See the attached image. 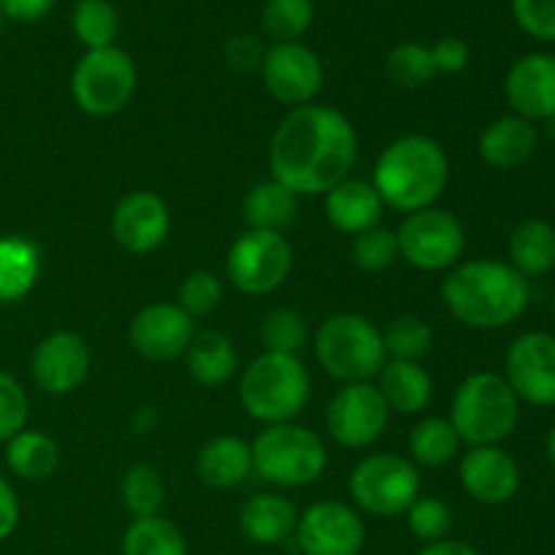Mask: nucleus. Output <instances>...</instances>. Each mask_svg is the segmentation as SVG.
I'll list each match as a JSON object with an SVG mask.
<instances>
[{
    "mask_svg": "<svg viewBox=\"0 0 555 555\" xmlns=\"http://www.w3.org/2000/svg\"><path fill=\"white\" fill-rule=\"evenodd\" d=\"M509 266L520 276H545L555 269V228L545 220H524L509 233Z\"/></svg>",
    "mask_w": 555,
    "mask_h": 555,
    "instance_id": "obj_27",
    "label": "nucleus"
},
{
    "mask_svg": "<svg viewBox=\"0 0 555 555\" xmlns=\"http://www.w3.org/2000/svg\"><path fill=\"white\" fill-rule=\"evenodd\" d=\"M249 448H253V472L280 488L312 486L328 466V453L318 434L296 423L269 426Z\"/></svg>",
    "mask_w": 555,
    "mask_h": 555,
    "instance_id": "obj_7",
    "label": "nucleus"
},
{
    "mask_svg": "<svg viewBox=\"0 0 555 555\" xmlns=\"http://www.w3.org/2000/svg\"><path fill=\"white\" fill-rule=\"evenodd\" d=\"M242 404L249 417L260 423H291L307 406L312 379L296 356L263 352L242 374Z\"/></svg>",
    "mask_w": 555,
    "mask_h": 555,
    "instance_id": "obj_5",
    "label": "nucleus"
},
{
    "mask_svg": "<svg viewBox=\"0 0 555 555\" xmlns=\"http://www.w3.org/2000/svg\"><path fill=\"white\" fill-rule=\"evenodd\" d=\"M5 464L27 482L47 480L60 466V448L41 431H20L5 442Z\"/></svg>",
    "mask_w": 555,
    "mask_h": 555,
    "instance_id": "obj_30",
    "label": "nucleus"
},
{
    "mask_svg": "<svg viewBox=\"0 0 555 555\" xmlns=\"http://www.w3.org/2000/svg\"><path fill=\"white\" fill-rule=\"evenodd\" d=\"M30 372L43 393H74L90 372V350L81 336L70 334V331H57L36 347Z\"/></svg>",
    "mask_w": 555,
    "mask_h": 555,
    "instance_id": "obj_17",
    "label": "nucleus"
},
{
    "mask_svg": "<svg viewBox=\"0 0 555 555\" xmlns=\"http://www.w3.org/2000/svg\"><path fill=\"white\" fill-rule=\"evenodd\" d=\"M379 393L390 410L401 415H417L428 406L434 393L431 374L412 361H388L379 372Z\"/></svg>",
    "mask_w": 555,
    "mask_h": 555,
    "instance_id": "obj_25",
    "label": "nucleus"
},
{
    "mask_svg": "<svg viewBox=\"0 0 555 555\" xmlns=\"http://www.w3.org/2000/svg\"><path fill=\"white\" fill-rule=\"evenodd\" d=\"M298 217V195L276 179L255 184L244 198V220L253 231L282 233Z\"/></svg>",
    "mask_w": 555,
    "mask_h": 555,
    "instance_id": "obj_28",
    "label": "nucleus"
},
{
    "mask_svg": "<svg viewBox=\"0 0 555 555\" xmlns=\"http://www.w3.org/2000/svg\"><path fill=\"white\" fill-rule=\"evenodd\" d=\"M431 54L439 74H461L469 65V47H466L464 38H442V41L434 43Z\"/></svg>",
    "mask_w": 555,
    "mask_h": 555,
    "instance_id": "obj_44",
    "label": "nucleus"
},
{
    "mask_svg": "<svg viewBox=\"0 0 555 555\" xmlns=\"http://www.w3.org/2000/svg\"><path fill=\"white\" fill-rule=\"evenodd\" d=\"M385 356H393V361L421 363L423 356L431 350V328L415 314H401L385 328Z\"/></svg>",
    "mask_w": 555,
    "mask_h": 555,
    "instance_id": "obj_37",
    "label": "nucleus"
},
{
    "mask_svg": "<svg viewBox=\"0 0 555 555\" xmlns=\"http://www.w3.org/2000/svg\"><path fill=\"white\" fill-rule=\"evenodd\" d=\"M228 63L238 70H253L263 63V52H260L258 41L249 36H236L228 43Z\"/></svg>",
    "mask_w": 555,
    "mask_h": 555,
    "instance_id": "obj_46",
    "label": "nucleus"
},
{
    "mask_svg": "<svg viewBox=\"0 0 555 555\" xmlns=\"http://www.w3.org/2000/svg\"><path fill=\"white\" fill-rule=\"evenodd\" d=\"M238 524H242L244 537L255 545H280L296 531L298 515L285 496L260 493L244 504Z\"/></svg>",
    "mask_w": 555,
    "mask_h": 555,
    "instance_id": "obj_24",
    "label": "nucleus"
},
{
    "mask_svg": "<svg viewBox=\"0 0 555 555\" xmlns=\"http://www.w3.org/2000/svg\"><path fill=\"white\" fill-rule=\"evenodd\" d=\"M20 526V499L14 488L0 477V542L9 540Z\"/></svg>",
    "mask_w": 555,
    "mask_h": 555,
    "instance_id": "obj_47",
    "label": "nucleus"
},
{
    "mask_svg": "<svg viewBox=\"0 0 555 555\" xmlns=\"http://www.w3.org/2000/svg\"><path fill=\"white\" fill-rule=\"evenodd\" d=\"M155 423H157V412L152 410V406H144V410H139V415H135L133 428L139 434H144L150 431V428H155Z\"/></svg>",
    "mask_w": 555,
    "mask_h": 555,
    "instance_id": "obj_49",
    "label": "nucleus"
},
{
    "mask_svg": "<svg viewBox=\"0 0 555 555\" xmlns=\"http://www.w3.org/2000/svg\"><path fill=\"white\" fill-rule=\"evenodd\" d=\"M385 70H388L390 81L404 90H421V87L431 85L434 76L439 74L431 49L415 41H404L390 49Z\"/></svg>",
    "mask_w": 555,
    "mask_h": 555,
    "instance_id": "obj_34",
    "label": "nucleus"
},
{
    "mask_svg": "<svg viewBox=\"0 0 555 555\" xmlns=\"http://www.w3.org/2000/svg\"><path fill=\"white\" fill-rule=\"evenodd\" d=\"M76 106L90 117H112L122 112L135 92V65L117 47L90 49L70 76Z\"/></svg>",
    "mask_w": 555,
    "mask_h": 555,
    "instance_id": "obj_8",
    "label": "nucleus"
},
{
    "mask_svg": "<svg viewBox=\"0 0 555 555\" xmlns=\"http://www.w3.org/2000/svg\"><path fill=\"white\" fill-rule=\"evenodd\" d=\"M70 27H74V36L87 47V52L106 49L114 47V38L119 33V14L112 0H79L74 5Z\"/></svg>",
    "mask_w": 555,
    "mask_h": 555,
    "instance_id": "obj_33",
    "label": "nucleus"
},
{
    "mask_svg": "<svg viewBox=\"0 0 555 555\" xmlns=\"http://www.w3.org/2000/svg\"><path fill=\"white\" fill-rule=\"evenodd\" d=\"M461 486L475 502L499 507V504L513 502L520 491V466L507 450L499 444L488 448H469V453L461 459Z\"/></svg>",
    "mask_w": 555,
    "mask_h": 555,
    "instance_id": "obj_19",
    "label": "nucleus"
},
{
    "mask_svg": "<svg viewBox=\"0 0 555 555\" xmlns=\"http://www.w3.org/2000/svg\"><path fill=\"white\" fill-rule=\"evenodd\" d=\"M352 258L363 271H385L401 258L399 238L385 228H369L352 242Z\"/></svg>",
    "mask_w": 555,
    "mask_h": 555,
    "instance_id": "obj_39",
    "label": "nucleus"
},
{
    "mask_svg": "<svg viewBox=\"0 0 555 555\" xmlns=\"http://www.w3.org/2000/svg\"><path fill=\"white\" fill-rule=\"evenodd\" d=\"M417 555H480V553H477L472 545H466V542L439 540V542H431V545L423 547Z\"/></svg>",
    "mask_w": 555,
    "mask_h": 555,
    "instance_id": "obj_48",
    "label": "nucleus"
},
{
    "mask_svg": "<svg viewBox=\"0 0 555 555\" xmlns=\"http://www.w3.org/2000/svg\"><path fill=\"white\" fill-rule=\"evenodd\" d=\"M504 379L520 401L531 406H555V336L529 331L509 345Z\"/></svg>",
    "mask_w": 555,
    "mask_h": 555,
    "instance_id": "obj_13",
    "label": "nucleus"
},
{
    "mask_svg": "<svg viewBox=\"0 0 555 555\" xmlns=\"http://www.w3.org/2000/svg\"><path fill=\"white\" fill-rule=\"evenodd\" d=\"M171 231V211L155 193H130L117 204L112 217V233L122 249L133 255L155 253Z\"/></svg>",
    "mask_w": 555,
    "mask_h": 555,
    "instance_id": "obj_18",
    "label": "nucleus"
},
{
    "mask_svg": "<svg viewBox=\"0 0 555 555\" xmlns=\"http://www.w3.org/2000/svg\"><path fill=\"white\" fill-rule=\"evenodd\" d=\"M122 555H188V545L171 520L155 515V518H135L128 526Z\"/></svg>",
    "mask_w": 555,
    "mask_h": 555,
    "instance_id": "obj_31",
    "label": "nucleus"
},
{
    "mask_svg": "<svg viewBox=\"0 0 555 555\" xmlns=\"http://www.w3.org/2000/svg\"><path fill=\"white\" fill-rule=\"evenodd\" d=\"M461 437L444 417H426L410 434V453L423 466H444L459 455Z\"/></svg>",
    "mask_w": 555,
    "mask_h": 555,
    "instance_id": "obj_32",
    "label": "nucleus"
},
{
    "mask_svg": "<svg viewBox=\"0 0 555 555\" xmlns=\"http://www.w3.org/2000/svg\"><path fill=\"white\" fill-rule=\"evenodd\" d=\"M444 307L469 328H507L529 309V280L502 260L459 263L442 282Z\"/></svg>",
    "mask_w": 555,
    "mask_h": 555,
    "instance_id": "obj_2",
    "label": "nucleus"
},
{
    "mask_svg": "<svg viewBox=\"0 0 555 555\" xmlns=\"http://www.w3.org/2000/svg\"><path fill=\"white\" fill-rule=\"evenodd\" d=\"M350 493L363 513L393 518L421 499V475L404 455H369L352 469Z\"/></svg>",
    "mask_w": 555,
    "mask_h": 555,
    "instance_id": "obj_9",
    "label": "nucleus"
},
{
    "mask_svg": "<svg viewBox=\"0 0 555 555\" xmlns=\"http://www.w3.org/2000/svg\"><path fill=\"white\" fill-rule=\"evenodd\" d=\"M3 27H5V16L0 14V36H3Z\"/></svg>",
    "mask_w": 555,
    "mask_h": 555,
    "instance_id": "obj_51",
    "label": "nucleus"
},
{
    "mask_svg": "<svg viewBox=\"0 0 555 555\" xmlns=\"http://www.w3.org/2000/svg\"><path fill=\"white\" fill-rule=\"evenodd\" d=\"M253 475V448L238 437H217L198 453V477L204 486L225 491Z\"/></svg>",
    "mask_w": 555,
    "mask_h": 555,
    "instance_id": "obj_23",
    "label": "nucleus"
},
{
    "mask_svg": "<svg viewBox=\"0 0 555 555\" xmlns=\"http://www.w3.org/2000/svg\"><path fill=\"white\" fill-rule=\"evenodd\" d=\"M520 421V399L504 377L480 372L466 377L453 396L450 423L469 448L502 444Z\"/></svg>",
    "mask_w": 555,
    "mask_h": 555,
    "instance_id": "obj_4",
    "label": "nucleus"
},
{
    "mask_svg": "<svg viewBox=\"0 0 555 555\" xmlns=\"http://www.w3.org/2000/svg\"><path fill=\"white\" fill-rule=\"evenodd\" d=\"M358 157L350 119L331 106H298L276 128L269 150L271 179L296 195H320L345 182Z\"/></svg>",
    "mask_w": 555,
    "mask_h": 555,
    "instance_id": "obj_1",
    "label": "nucleus"
},
{
    "mask_svg": "<svg viewBox=\"0 0 555 555\" xmlns=\"http://www.w3.org/2000/svg\"><path fill=\"white\" fill-rule=\"evenodd\" d=\"M57 0H0V14L14 22H38L54 9Z\"/></svg>",
    "mask_w": 555,
    "mask_h": 555,
    "instance_id": "obj_45",
    "label": "nucleus"
},
{
    "mask_svg": "<svg viewBox=\"0 0 555 555\" xmlns=\"http://www.w3.org/2000/svg\"><path fill=\"white\" fill-rule=\"evenodd\" d=\"M122 502L135 518H155L166 504V482L155 466L135 464L122 477Z\"/></svg>",
    "mask_w": 555,
    "mask_h": 555,
    "instance_id": "obj_35",
    "label": "nucleus"
},
{
    "mask_svg": "<svg viewBox=\"0 0 555 555\" xmlns=\"http://www.w3.org/2000/svg\"><path fill=\"white\" fill-rule=\"evenodd\" d=\"M263 85L271 98L287 106H307L323 87V63L301 41L274 43L260 63Z\"/></svg>",
    "mask_w": 555,
    "mask_h": 555,
    "instance_id": "obj_14",
    "label": "nucleus"
},
{
    "mask_svg": "<svg viewBox=\"0 0 555 555\" xmlns=\"http://www.w3.org/2000/svg\"><path fill=\"white\" fill-rule=\"evenodd\" d=\"M314 3L312 0H269L263 5L260 25L274 43H293L312 27Z\"/></svg>",
    "mask_w": 555,
    "mask_h": 555,
    "instance_id": "obj_36",
    "label": "nucleus"
},
{
    "mask_svg": "<svg viewBox=\"0 0 555 555\" xmlns=\"http://www.w3.org/2000/svg\"><path fill=\"white\" fill-rule=\"evenodd\" d=\"M193 341V318L177 304H150L130 323V345L146 361H173Z\"/></svg>",
    "mask_w": 555,
    "mask_h": 555,
    "instance_id": "obj_16",
    "label": "nucleus"
},
{
    "mask_svg": "<svg viewBox=\"0 0 555 555\" xmlns=\"http://www.w3.org/2000/svg\"><path fill=\"white\" fill-rule=\"evenodd\" d=\"M547 459H551V466L555 469V423H553L551 434H547Z\"/></svg>",
    "mask_w": 555,
    "mask_h": 555,
    "instance_id": "obj_50",
    "label": "nucleus"
},
{
    "mask_svg": "<svg viewBox=\"0 0 555 555\" xmlns=\"http://www.w3.org/2000/svg\"><path fill=\"white\" fill-rule=\"evenodd\" d=\"M263 345L266 352L276 356H296L307 345V323L293 309H276L263 323Z\"/></svg>",
    "mask_w": 555,
    "mask_h": 555,
    "instance_id": "obj_38",
    "label": "nucleus"
},
{
    "mask_svg": "<svg viewBox=\"0 0 555 555\" xmlns=\"http://www.w3.org/2000/svg\"><path fill=\"white\" fill-rule=\"evenodd\" d=\"M399 255L421 271H448L459 266L466 236L459 217L444 209H423L406 215L399 233Z\"/></svg>",
    "mask_w": 555,
    "mask_h": 555,
    "instance_id": "obj_11",
    "label": "nucleus"
},
{
    "mask_svg": "<svg viewBox=\"0 0 555 555\" xmlns=\"http://www.w3.org/2000/svg\"><path fill=\"white\" fill-rule=\"evenodd\" d=\"M388 421V401L383 399L379 388L372 383L345 385L331 399L328 412H325L328 434L345 448H369V444L383 437Z\"/></svg>",
    "mask_w": 555,
    "mask_h": 555,
    "instance_id": "obj_12",
    "label": "nucleus"
},
{
    "mask_svg": "<svg viewBox=\"0 0 555 555\" xmlns=\"http://www.w3.org/2000/svg\"><path fill=\"white\" fill-rule=\"evenodd\" d=\"M291 271L293 249L282 233L249 228L228 253V276L247 296H269L285 285Z\"/></svg>",
    "mask_w": 555,
    "mask_h": 555,
    "instance_id": "obj_10",
    "label": "nucleus"
},
{
    "mask_svg": "<svg viewBox=\"0 0 555 555\" xmlns=\"http://www.w3.org/2000/svg\"><path fill=\"white\" fill-rule=\"evenodd\" d=\"M27 410L30 404L22 385L11 374L0 372V442H9L16 434L25 431Z\"/></svg>",
    "mask_w": 555,
    "mask_h": 555,
    "instance_id": "obj_42",
    "label": "nucleus"
},
{
    "mask_svg": "<svg viewBox=\"0 0 555 555\" xmlns=\"http://www.w3.org/2000/svg\"><path fill=\"white\" fill-rule=\"evenodd\" d=\"M553 312H555V287H553Z\"/></svg>",
    "mask_w": 555,
    "mask_h": 555,
    "instance_id": "obj_52",
    "label": "nucleus"
},
{
    "mask_svg": "<svg viewBox=\"0 0 555 555\" xmlns=\"http://www.w3.org/2000/svg\"><path fill=\"white\" fill-rule=\"evenodd\" d=\"M520 30L540 41H555V0H513Z\"/></svg>",
    "mask_w": 555,
    "mask_h": 555,
    "instance_id": "obj_43",
    "label": "nucleus"
},
{
    "mask_svg": "<svg viewBox=\"0 0 555 555\" xmlns=\"http://www.w3.org/2000/svg\"><path fill=\"white\" fill-rule=\"evenodd\" d=\"M383 209L385 204L374 184L361 182V179H345L325 193V217L336 231L350 233V236L377 228Z\"/></svg>",
    "mask_w": 555,
    "mask_h": 555,
    "instance_id": "obj_22",
    "label": "nucleus"
},
{
    "mask_svg": "<svg viewBox=\"0 0 555 555\" xmlns=\"http://www.w3.org/2000/svg\"><path fill=\"white\" fill-rule=\"evenodd\" d=\"M222 301V285L217 276L206 274V271H195L179 287V304L188 318H206L209 312H215L217 304Z\"/></svg>",
    "mask_w": 555,
    "mask_h": 555,
    "instance_id": "obj_41",
    "label": "nucleus"
},
{
    "mask_svg": "<svg viewBox=\"0 0 555 555\" xmlns=\"http://www.w3.org/2000/svg\"><path fill=\"white\" fill-rule=\"evenodd\" d=\"M450 182V160L428 135L396 139L374 166V190L396 211L431 209Z\"/></svg>",
    "mask_w": 555,
    "mask_h": 555,
    "instance_id": "obj_3",
    "label": "nucleus"
},
{
    "mask_svg": "<svg viewBox=\"0 0 555 555\" xmlns=\"http://www.w3.org/2000/svg\"><path fill=\"white\" fill-rule=\"evenodd\" d=\"M504 95L515 117L555 119V54L531 52L509 68Z\"/></svg>",
    "mask_w": 555,
    "mask_h": 555,
    "instance_id": "obj_20",
    "label": "nucleus"
},
{
    "mask_svg": "<svg viewBox=\"0 0 555 555\" xmlns=\"http://www.w3.org/2000/svg\"><path fill=\"white\" fill-rule=\"evenodd\" d=\"M41 249L25 236L0 238V304H16L36 287Z\"/></svg>",
    "mask_w": 555,
    "mask_h": 555,
    "instance_id": "obj_26",
    "label": "nucleus"
},
{
    "mask_svg": "<svg viewBox=\"0 0 555 555\" xmlns=\"http://www.w3.org/2000/svg\"><path fill=\"white\" fill-rule=\"evenodd\" d=\"M540 135L534 122L524 117H499L480 133V155L488 166L515 171L534 157Z\"/></svg>",
    "mask_w": 555,
    "mask_h": 555,
    "instance_id": "obj_21",
    "label": "nucleus"
},
{
    "mask_svg": "<svg viewBox=\"0 0 555 555\" xmlns=\"http://www.w3.org/2000/svg\"><path fill=\"white\" fill-rule=\"evenodd\" d=\"M238 366V356L231 339L217 331L193 336L188 347V372L190 377L206 388H220L233 377Z\"/></svg>",
    "mask_w": 555,
    "mask_h": 555,
    "instance_id": "obj_29",
    "label": "nucleus"
},
{
    "mask_svg": "<svg viewBox=\"0 0 555 555\" xmlns=\"http://www.w3.org/2000/svg\"><path fill=\"white\" fill-rule=\"evenodd\" d=\"M304 555H358L366 529L358 513L339 502H320L301 515L296 526Z\"/></svg>",
    "mask_w": 555,
    "mask_h": 555,
    "instance_id": "obj_15",
    "label": "nucleus"
},
{
    "mask_svg": "<svg viewBox=\"0 0 555 555\" xmlns=\"http://www.w3.org/2000/svg\"><path fill=\"white\" fill-rule=\"evenodd\" d=\"M314 356L339 383H369L385 366L383 331L361 314H334L320 325Z\"/></svg>",
    "mask_w": 555,
    "mask_h": 555,
    "instance_id": "obj_6",
    "label": "nucleus"
},
{
    "mask_svg": "<svg viewBox=\"0 0 555 555\" xmlns=\"http://www.w3.org/2000/svg\"><path fill=\"white\" fill-rule=\"evenodd\" d=\"M406 515H410L412 534L426 542V545L444 540L450 526H453V513H450V507L442 499H417L406 509Z\"/></svg>",
    "mask_w": 555,
    "mask_h": 555,
    "instance_id": "obj_40",
    "label": "nucleus"
}]
</instances>
